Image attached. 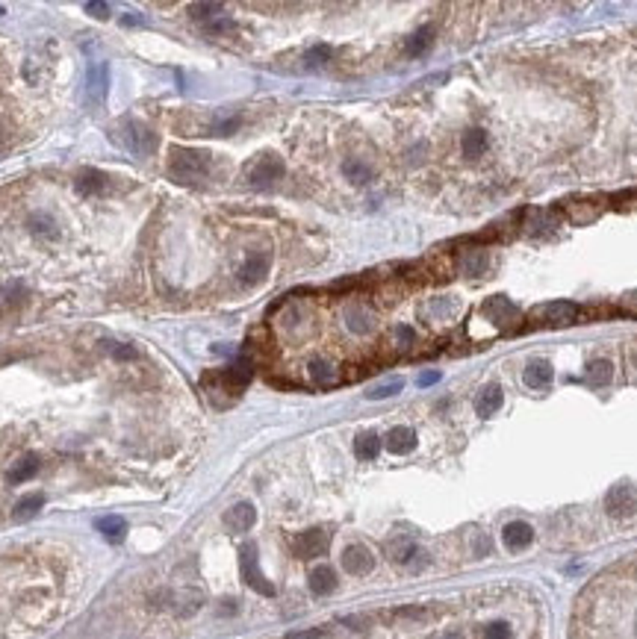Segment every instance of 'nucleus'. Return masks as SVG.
Returning a JSON list of instances; mask_svg holds the SVG:
<instances>
[{
    "label": "nucleus",
    "mask_w": 637,
    "mask_h": 639,
    "mask_svg": "<svg viewBox=\"0 0 637 639\" xmlns=\"http://www.w3.org/2000/svg\"><path fill=\"white\" fill-rule=\"evenodd\" d=\"M381 451V436L375 434H360L357 442H354V454L357 460H375Z\"/></svg>",
    "instance_id": "nucleus-27"
},
{
    "label": "nucleus",
    "mask_w": 637,
    "mask_h": 639,
    "mask_svg": "<svg viewBox=\"0 0 637 639\" xmlns=\"http://www.w3.org/2000/svg\"><path fill=\"white\" fill-rule=\"evenodd\" d=\"M498 407H502V389H498V386H487L481 395L475 398V412H478L481 418L496 416Z\"/></svg>",
    "instance_id": "nucleus-19"
},
{
    "label": "nucleus",
    "mask_w": 637,
    "mask_h": 639,
    "mask_svg": "<svg viewBox=\"0 0 637 639\" xmlns=\"http://www.w3.org/2000/svg\"><path fill=\"white\" fill-rule=\"evenodd\" d=\"M221 3H192L189 6V15L195 18V21H207V24H213L215 18L221 15Z\"/></svg>",
    "instance_id": "nucleus-30"
},
{
    "label": "nucleus",
    "mask_w": 637,
    "mask_h": 639,
    "mask_svg": "<svg viewBox=\"0 0 637 639\" xmlns=\"http://www.w3.org/2000/svg\"><path fill=\"white\" fill-rule=\"evenodd\" d=\"M531 318L543 321V324H573L578 318V307L573 301H552V303H540L534 307Z\"/></svg>",
    "instance_id": "nucleus-7"
},
{
    "label": "nucleus",
    "mask_w": 637,
    "mask_h": 639,
    "mask_svg": "<svg viewBox=\"0 0 637 639\" xmlns=\"http://www.w3.org/2000/svg\"><path fill=\"white\" fill-rule=\"evenodd\" d=\"M325 551H328V534H325V530H319V527H313V530H307V534H301L296 539V554L301 560L322 557Z\"/></svg>",
    "instance_id": "nucleus-10"
},
{
    "label": "nucleus",
    "mask_w": 637,
    "mask_h": 639,
    "mask_svg": "<svg viewBox=\"0 0 637 639\" xmlns=\"http://www.w3.org/2000/svg\"><path fill=\"white\" fill-rule=\"evenodd\" d=\"M3 12H6V9H3V6H0V15H3Z\"/></svg>",
    "instance_id": "nucleus-43"
},
{
    "label": "nucleus",
    "mask_w": 637,
    "mask_h": 639,
    "mask_svg": "<svg viewBox=\"0 0 637 639\" xmlns=\"http://www.w3.org/2000/svg\"><path fill=\"white\" fill-rule=\"evenodd\" d=\"M393 339H396V348H398V351H407V348L416 342V333H413V327H407V324H401V327H396Z\"/></svg>",
    "instance_id": "nucleus-35"
},
{
    "label": "nucleus",
    "mask_w": 637,
    "mask_h": 639,
    "mask_svg": "<svg viewBox=\"0 0 637 639\" xmlns=\"http://www.w3.org/2000/svg\"><path fill=\"white\" fill-rule=\"evenodd\" d=\"M269 265H272V253L269 251H251L248 257H245L242 262V283H248V286H254V283H260L263 277L269 274Z\"/></svg>",
    "instance_id": "nucleus-9"
},
{
    "label": "nucleus",
    "mask_w": 637,
    "mask_h": 639,
    "mask_svg": "<svg viewBox=\"0 0 637 639\" xmlns=\"http://www.w3.org/2000/svg\"><path fill=\"white\" fill-rule=\"evenodd\" d=\"M254 518H257V510H254L251 504H237V507H230V513L224 516V522H228L230 530H237V534H245L251 525H254Z\"/></svg>",
    "instance_id": "nucleus-14"
},
{
    "label": "nucleus",
    "mask_w": 637,
    "mask_h": 639,
    "mask_svg": "<svg viewBox=\"0 0 637 639\" xmlns=\"http://www.w3.org/2000/svg\"><path fill=\"white\" fill-rule=\"evenodd\" d=\"M481 639H511V625L507 622H490L481 627Z\"/></svg>",
    "instance_id": "nucleus-34"
},
{
    "label": "nucleus",
    "mask_w": 637,
    "mask_h": 639,
    "mask_svg": "<svg viewBox=\"0 0 637 639\" xmlns=\"http://www.w3.org/2000/svg\"><path fill=\"white\" fill-rule=\"evenodd\" d=\"M112 353H115V360H136V348H127V345H119Z\"/></svg>",
    "instance_id": "nucleus-41"
},
{
    "label": "nucleus",
    "mask_w": 637,
    "mask_h": 639,
    "mask_svg": "<svg viewBox=\"0 0 637 639\" xmlns=\"http://www.w3.org/2000/svg\"><path fill=\"white\" fill-rule=\"evenodd\" d=\"M106 186H110V177L97 168H86L77 174V180H74V189L80 195H104Z\"/></svg>",
    "instance_id": "nucleus-11"
},
{
    "label": "nucleus",
    "mask_w": 637,
    "mask_h": 639,
    "mask_svg": "<svg viewBox=\"0 0 637 639\" xmlns=\"http://www.w3.org/2000/svg\"><path fill=\"white\" fill-rule=\"evenodd\" d=\"M460 147H464V156L475 160V156H481V153L487 151V133H484V130H469V133H464V142H460Z\"/></svg>",
    "instance_id": "nucleus-26"
},
{
    "label": "nucleus",
    "mask_w": 637,
    "mask_h": 639,
    "mask_svg": "<svg viewBox=\"0 0 637 639\" xmlns=\"http://www.w3.org/2000/svg\"><path fill=\"white\" fill-rule=\"evenodd\" d=\"M387 448L393 454H410L416 448V434L410 427H393L387 434Z\"/></svg>",
    "instance_id": "nucleus-16"
},
{
    "label": "nucleus",
    "mask_w": 637,
    "mask_h": 639,
    "mask_svg": "<svg viewBox=\"0 0 637 639\" xmlns=\"http://www.w3.org/2000/svg\"><path fill=\"white\" fill-rule=\"evenodd\" d=\"M30 230L36 233V236H56V221L51 218V215H30Z\"/></svg>",
    "instance_id": "nucleus-33"
},
{
    "label": "nucleus",
    "mask_w": 637,
    "mask_h": 639,
    "mask_svg": "<svg viewBox=\"0 0 637 639\" xmlns=\"http://www.w3.org/2000/svg\"><path fill=\"white\" fill-rule=\"evenodd\" d=\"M346 324H348L351 333H369L372 330V312L363 307V303H348Z\"/></svg>",
    "instance_id": "nucleus-20"
},
{
    "label": "nucleus",
    "mask_w": 637,
    "mask_h": 639,
    "mask_svg": "<svg viewBox=\"0 0 637 639\" xmlns=\"http://www.w3.org/2000/svg\"><path fill=\"white\" fill-rule=\"evenodd\" d=\"M307 371H310V380L316 383V386H334V383L339 380V375H337V368L330 366L328 360H313Z\"/></svg>",
    "instance_id": "nucleus-22"
},
{
    "label": "nucleus",
    "mask_w": 637,
    "mask_h": 639,
    "mask_svg": "<svg viewBox=\"0 0 637 639\" xmlns=\"http://www.w3.org/2000/svg\"><path fill=\"white\" fill-rule=\"evenodd\" d=\"M239 568H242L245 584H248L251 589H257V592H263V595H274V586L266 581V577H263L260 566H257V548H254V545H242V551H239Z\"/></svg>",
    "instance_id": "nucleus-6"
},
{
    "label": "nucleus",
    "mask_w": 637,
    "mask_h": 639,
    "mask_svg": "<svg viewBox=\"0 0 637 639\" xmlns=\"http://www.w3.org/2000/svg\"><path fill=\"white\" fill-rule=\"evenodd\" d=\"M210 153L207 151H195V147H174L171 160H169V174L178 183H201L210 174Z\"/></svg>",
    "instance_id": "nucleus-2"
},
{
    "label": "nucleus",
    "mask_w": 637,
    "mask_h": 639,
    "mask_svg": "<svg viewBox=\"0 0 637 639\" xmlns=\"http://www.w3.org/2000/svg\"><path fill=\"white\" fill-rule=\"evenodd\" d=\"M389 557H393L396 563H413V557H422V554H419L413 539L401 536V539H393V542H389Z\"/></svg>",
    "instance_id": "nucleus-25"
},
{
    "label": "nucleus",
    "mask_w": 637,
    "mask_h": 639,
    "mask_svg": "<svg viewBox=\"0 0 637 639\" xmlns=\"http://www.w3.org/2000/svg\"><path fill=\"white\" fill-rule=\"evenodd\" d=\"M230 27H233V21H228V18H221V21H219V18H215L213 24H207V29H210V33H224V29H230Z\"/></svg>",
    "instance_id": "nucleus-40"
},
{
    "label": "nucleus",
    "mask_w": 637,
    "mask_h": 639,
    "mask_svg": "<svg viewBox=\"0 0 637 639\" xmlns=\"http://www.w3.org/2000/svg\"><path fill=\"white\" fill-rule=\"evenodd\" d=\"M328 59H330V47L328 45H316V47H310V51H307V65H313V68L322 65V62H328Z\"/></svg>",
    "instance_id": "nucleus-36"
},
{
    "label": "nucleus",
    "mask_w": 637,
    "mask_h": 639,
    "mask_svg": "<svg viewBox=\"0 0 637 639\" xmlns=\"http://www.w3.org/2000/svg\"><path fill=\"white\" fill-rule=\"evenodd\" d=\"M578 639H637V560L602 575L587 589Z\"/></svg>",
    "instance_id": "nucleus-1"
},
{
    "label": "nucleus",
    "mask_w": 637,
    "mask_h": 639,
    "mask_svg": "<svg viewBox=\"0 0 637 639\" xmlns=\"http://www.w3.org/2000/svg\"><path fill=\"white\" fill-rule=\"evenodd\" d=\"M106 95H110V65L95 62L86 71V103H89V110H101Z\"/></svg>",
    "instance_id": "nucleus-5"
},
{
    "label": "nucleus",
    "mask_w": 637,
    "mask_h": 639,
    "mask_svg": "<svg viewBox=\"0 0 637 639\" xmlns=\"http://www.w3.org/2000/svg\"><path fill=\"white\" fill-rule=\"evenodd\" d=\"M401 389H405V380H401V377H393V380H387V383H378V386H372V389L366 392V398H369V401L393 398V395H398Z\"/></svg>",
    "instance_id": "nucleus-29"
},
{
    "label": "nucleus",
    "mask_w": 637,
    "mask_h": 639,
    "mask_svg": "<svg viewBox=\"0 0 637 639\" xmlns=\"http://www.w3.org/2000/svg\"><path fill=\"white\" fill-rule=\"evenodd\" d=\"M83 9H86V12H89L92 18H101V21H104V18H110V15H112L110 3H101V0H89V3H86Z\"/></svg>",
    "instance_id": "nucleus-37"
},
{
    "label": "nucleus",
    "mask_w": 637,
    "mask_h": 639,
    "mask_svg": "<svg viewBox=\"0 0 637 639\" xmlns=\"http://www.w3.org/2000/svg\"><path fill=\"white\" fill-rule=\"evenodd\" d=\"M121 24H124V27H133V24H145V18H142L139 12H127V15L121 18Z\"/></svg>",
    "instance_id": "nucleus-42"
},
{
    "label": "nucleus",
    "mask_w": 637,
    "mask_h": 639,
    "mask_svg": "<svg viewBox=\"0 0 637 639\" xmlns=\"http://www.w3.org/2000/svg\"><path fill=\"white\" fill-rule=\"evenodd\" d=\"M310 589L316 595H328V592H334L337 589V575H334V568L330 566H316L310 572Z\"/></svg>",
    "instance_id": "nucleus-18"
},
{
    "label": "nucleus",
    "mask_w": 637,
    "mask_h": 639,
    "mask_svg": "<svg viewBox=\"0 0 637 639\" xmlns=\"http://www.w3.org/2000/svg\"><path fill=\"white\" fill-rule=\"evenodd\" d=\"M342 174H346L351 183H366V180H372V168H369L366 162H360V160H348L346 165H342Z\"/></svg>",
    "instance_id": "nucleus-31"
},
{
    "label": "nucleus",
    "mask_w": 637,
    "mask_h": 639,
    "mask_svg": "<svg viewBox=\"0 0 637 639\" xmlns=\"http://www.w3.org/2000/svg\"><path fill=\"white\" fill-rule=\"evenodd\" d=\"M522 377H525V383H528L531 389H546L549 383H552L555 371H552V366H549L546 360H531V362L525 366Z\"/></svg>",
    "instance_id": "nucleus-13"
},
{
    "label": "nucleus",
    "mask_w": 637,
    "mask_h": 639,
    "mask_svg": "<svg viewBox=\"0 0 637 639\" xmlns=\"http://www.w3.org/2000/svg\"><path fill=\"white\" fill-rule=\"evenodd\" d=\"M431 42H434V27H422V29H416L413 36L407 38V45H405V53L407 56H422Z\"/></svg>",
    "instance_id": "nucleus-24"
},
{
    "label": "nucleus",
    "mask_w": 637,
    "mask_h": 639,
    "mask_svg": "<svg viewBox=\"0 0 637 639\" xmlns=\"http://www.w3.org/2000/svg\"><path fill=\"white\" fill-rule=\"evenodd\" d=\"M95 527L104 534L106 542H124V536H127V522L121 516H104L95 522Z\"/></svg>",
    "instance_id": "nucleus-17"
},
{
    "label": "nucleus",
    "mask_w": 637,
    "mask_h": 639,
    "mask_svg": "<svg viewBox=\"0 0 637 639\" xmlns=\"http://www.w3.org/2000/svg\"><path fill=\"white\" fill-rule=\"evenodd\" d=\"M611 377H614V366L608 360H596V362H590V368H587V380H590L593 386H605Z\"/></svg>",
    "instance_id": "nucleus-28"
},
{
    "label": "nucleus",
    "mask_w": 637,
    "mask_h": 639,
    "mask_svg": "<svg viewBox=\"0 0 637 639\" xmlns=\"http://www.w3.org/2000/svg\"><path fill=\"white\" fill-rule=\"evenodd\" d=\"M124 145L130 147L136 156H151V153H156V147H160V139H156V133L148 124L127 118L124 121Z\"/></svg>",
    "instance_id": "nucleus-4"
},
{
    "label": "nucleus",
    "mask_w": 637,
    "mask_h": 639,
    "mask_svg": "<svg viewBox=\"0 0 637 639\" xmlns=\"http://www.w3.org/2000/svg\"><path fill=\"white\" fill-rule=\"evenodd\" d=\"M531 527H528L525 522H511V525H505L502 530V539H505V545L511 548V551H519V548H525L528 542H531Z\"/></svg>",
    "instance_id": "nucleus-15"
},
{
    "label": "nucleus",
    "mask_w": 637,
    "mask_h": 639,
    "mask_svg": "<svg viewBox=\"0 0 637 639\" xmlns=\"http://www.w3.org/2000/svg\"><path fill=\"white\" fill-rule=\"evenodd\" d=\"M38 466H42V463H38V457H36V454H27V457L18 460L12 468H9L6 480H9V484H24V480H30V477L36 475Z\"/></svg>",
    "instance_id": "nucleus-21"
},
{
    "label": "nucleus",
    "mask_w": 637,
    "mask_h": 639,
    "mask_svg": "<svg viewBox=\"0 0 637 639\" xmlns=\"http://www.w3.org/2000/svg\"><path fill=\"white\" fill-rule=\"evenodd\" d=\"M239 127V118L233 115V118H224V121H219V124H213V133L215 136H228V133H233Z\"/></svg>",
    "instance_id": "nucleus-38"
},
{
    "label": "nucleus",
    "mask_w": 637,
    "mask_h": 639,
    "mask_svg": "<svg viewBox=\"0 0 637 639\" xmlns=\"http://www.w3.org/2000/svg\"><path fill=\"white\" fill-rule=\"evenodd\" d=\"M342 566H346L348 575H369L375 568V557L366 545H348L342 551Z\"/></svg>",
    "instance_id": "nucleus-8"
},
{
    "label": "nucleus",
    "mask_w": 637,
    "mask_h": 639,
    "mask_svg": "<svg viewBox=\"0 0 637 639\" xmlns=\"http://www.w3.org/2000/svg\"><path fill=\"white\" fill-rule=\"evenodd\" d=\"M460 268L466 274H481L487 268V253L484 251H466L464 260H460Z\"/></svg>",
    "instance_id": "nucleus-32"
},
{
    "label": "nucleus",
    "mask_w": 637,
    "mask_h": 639,
    "mask_svg": "<svg viewBox=\"0 0 637 639\" xmlns=\"http://www.w3.org/2000/svg\"><path fill=\"white\" fill-rule=\"evenodd\" d=\"M42 504H45V495L42 492H30V495H24L21 501L15 504V522H27V518H33L38 510H42Z\"/></svg>",
    "instance_id": "nucleus-23"
},
{
    "label": "nucleus",
    "mask_w": 637,
    "mask_h": 639,
    "mask_svg": "<svg viewBox=\"0 0 637 639\" xmlns=\"http://www.w3.org/2000/svg\"><path fill=\"white\" fill-rule=\"evenodd\" d=\"M605 507H608V513H611V516H620V518L623 516H632L634 513V492H632V489H625V486H616V489H611Z\"/></svg>",
    "instance_id": "nucleus-12"
},
{
    "label": "nucleus",
    "mask_w": 637,
    "mask_h": 639,
    "mask_svg": "<svg viewBox=\"0 0 637 639\" xmlns=\"http://www.w3.org/2000/svg\"><path fill=\"white\" fill-rule=\"evenodd\" d=\"M440 377H443V375H440V371H422V375H419V386H434V383L440 380Z\"/></svg>",
    "instance_id": "nucleus-39"
},
{
    "label": "nucleus",
    "mask_w": 637,
    "mask_h": 639,
    "mask_svg": "<svg viewBox=\"0 0 637 639\" xmlns=\"http://www.w3.org/2000/svg\"><path fill=\"white\" fill-rule=\"evenodd\" d=\"M283 171H287V165H283L280 156H274V153H260L254 162L245 165V177L254 183V186H272V183H278Z\"/></svg>",
    "instance_id": "nucleus-3"
}]
</instances>
